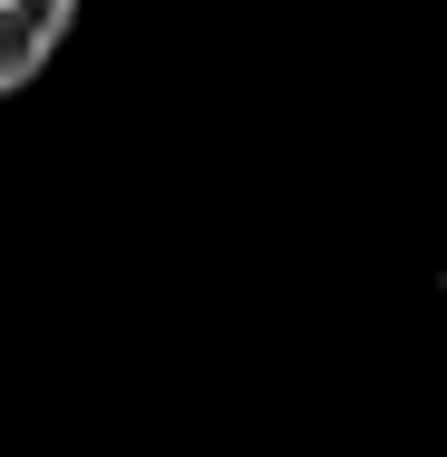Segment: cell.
<instances>
[{"mask_svg":"<svg viewBox=\"0 0 447 457\" xmlns=\"http://www.w3.org/2000/svg\"><path fill=\"white\" fill-rule=\"evenodd\" d=\"M79 0H0V97H20L59 49H69Z\"/></svg>","mask_w":447,"mask_h":457,"instance_id":"6da1fadb","label":"cell"}]
</instances>
